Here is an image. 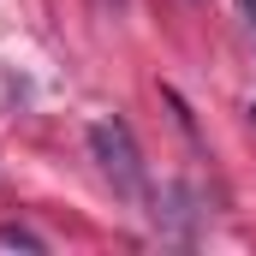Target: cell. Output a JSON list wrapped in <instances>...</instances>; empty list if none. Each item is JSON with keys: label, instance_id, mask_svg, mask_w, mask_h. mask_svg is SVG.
<instances>
[{"label": "cell", "instance_id": "obj_4", "mask_svg": "<svg viewBox=\"0 0 256 256\" xmlns=\"http://www.w3.org/2000/svg\"><path fill=\"white\" fill-rule=\"evenodd\" d=\"M238 18H244V24H256V0H238Z\"/></svg>", "mask_w": 256, "mask_h": 256}, {"label": "cell", "instance_id": "obj_3", "mask_svg": "<svg viewBox=\"0 0 256 256\" xmlns=\"http://www.w3.org/2000/svg\"><path fill=\"white\" fill-rule=\"evenodd\" d=\"M0 244H6V250H48V244H42L30 226H18V220H6V226H0Z\"/></svg>", "mask_w": 256, "mask_h": 256}, {"label": "cell", "instance_id": "obj_5", "mask_svg": "<svg viewBox=\"0 0 256 256\" xmlns=\"http://www.w3.org/2000/svg\"><path fill=\"white\" fill-rule=\"evenodd\" d=\"M250 120H256V102H250Z\"/></svg>", "mask_w": 256, "mask_h": 256}, {"label": "cell", "instance_id": "obj_2", "mask_svg": "<svg viewBox=\"0 0 256 256\" xmlns=\"http://www.w3.org/2000/svg\"><path fill=\"white\" fill-rule=\"evenodd\" d=\"M149 214H155V226H161V232H179V238H185V232L196 226V196L185 191V185H161Z\"/></svg>", "mask_w": 256, "mask_h": 256}, {"label": "cell", "instance_id": "obj_1", "mask_svg": "<svg viewBox=\"0 0 256 256\" xmlns=\"http://www.w3.org/2000/svg\"><path fill=\"white\" fill-rule=\"evenodd\" d=\"M90 155H96L102 179L126 196V202L143 196V155H137V137H131L126 120H96L90 126Z\"/></svg>", "mask_w": 256, "mask_h": 256}]
</instances>
